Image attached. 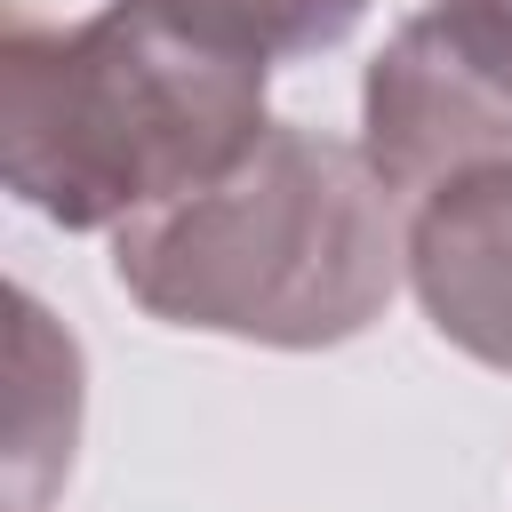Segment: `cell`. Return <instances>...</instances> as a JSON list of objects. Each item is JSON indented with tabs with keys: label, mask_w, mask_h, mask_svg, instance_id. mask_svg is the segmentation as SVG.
<instances>
[{
	"label": "cell",
	"mask_w": 512,
	"mask_h": 512,
	"mask_svg": "<svg viewBox=\"0 0 512 512\" xmlns=\"http://www.w3.org/2000/svg\"><path fill=\"white\" fill-rule=\"evenodd\" d=\"M272 64L224 56L144 0L0 32V176L64 232H120L232 176L264 144Z\"/></svg>",
	"instance_id": "6da1fadb"
},
{
	"label": "cell",
	"mask_w": 512,
	"mask_h": 512,
	"mask_svg": "<svg viewBox=\"0 0 512 512\" xmlns=\"http://www.w3.org/2000/svg\"><path fill=\"white\" fill-rule=\"evenodd\" d=\"M408 272L400 200L344 136L272 120L208 192L112 232V280L168 328L320 352L360 336Z\"/></svg>",
	"instance_id": "7a4b0ae2"
},
{
	"label": "cell",
	"mask_w": 512,
	"mask_h": 512,
	"mask_svg": "<svg viewBox=\"0 0 512 512\" xmlns=\"http://www.w3.org/2000/svg\"><path fill=\"white\" fill-rule=\"evenodd\" d=\"M360 152L392 200L512 168V0H440L384 40L360 88Z\"/></svg>",
	"instance_id": "3957f363"
},
{
	"label": "cell",
	"mask_w": 512,
	"mask_h": 512,
	"mask_svg": "<svg viewBox=\"0 0 512 512\" xmlns=\"http://www.w3.org/2000/svg\"><path fill=\"white\" fill-rule=\"evenodd\" d=\"M408 288L456 352L512 376V168H472L416 200Z\"/></svg>",
	"instance_id": "277c9868"
},
{
	"label": "cell",
	"mask_w": 512,
	"mask_h": 512,
	"mask_svg": "<svg viewBox=\"0 0 512 512\" xmlns=\"http://www.w3.org/2000/svg\"><path fill=\"white\" fill-rule=\"evenodd\" d=\"M16 344V408H8V512H40L48 488L72 472L80 440V344L40 312L32 288L8 296Z\"/></svg>",
	"instance_id": "5b68a950"
},
{
	"label": "cell",
	"mask_w": 512,
	"mask_h": 512,
	"mask_svg": "<svg viewBox=\"0 0 512 512\" xmlns=\"http://www.w3.org/2000/svg\"><path fill=\"white\" fill-rule=\"evenodd\" d=\"M144 8L192 40H208L224 56H256V64L320 56L368 16V0H144Z\"/></svg>",
	"instance_id": "8992f818"
}]
</instances>
